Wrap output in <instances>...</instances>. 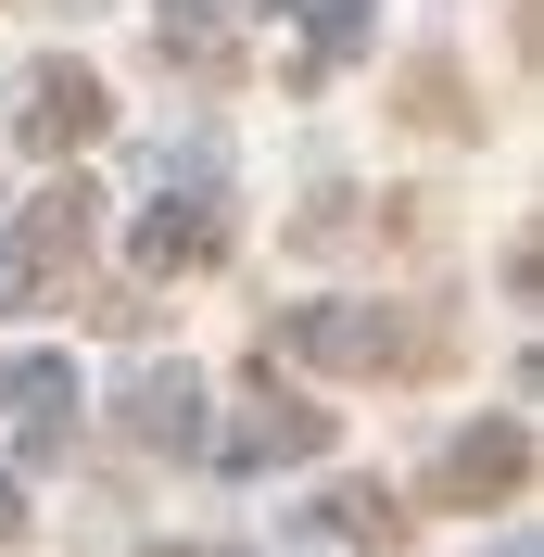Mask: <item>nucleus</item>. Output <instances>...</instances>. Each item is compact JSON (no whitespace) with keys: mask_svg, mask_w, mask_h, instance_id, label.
<instances>
[{"mask_svg":"<svg viewBox=\"0 0 544 557\" xmlns=\"http://www.w3.org/2000/svg\"><path fill=\"white\" fill-rule=\"evenodd\" d=\"M532 482V431H519V418H494V431H469V444L443 456V507H507V494Z\"/></svg>","mask_w":544,"mask_h":557,"instance_id":"2","label":"nucleus"},{"mask_svg":"<svg viewBox=\"0 0 544 557\" xmlns=\"http://www.w3.org/2000/svg\"><path fill=\"white\" fill-rule=\"evenodd\" d=\"M13 532H26V507H13V482H0V545H13Z\"/></svg>","mask_w":544,"mask_h":557,"instance_id":"10","label":"nucleus"},{"mask_svg":"<svg viewBox=\"0 0 544 557\" xmlns=\"http://www.w3.org/2000/svg\"><path fill=\"white\" fill-rule=\"evenodd\" d=\"M215 253H228V228H215L203 203H165L152 228H139V267L152 278H190V267H215Z\"/></svg>","mask_w":544,"mask_h":557,"instance_id":"5","label":"nucleus"},{"mask_svg":"<svg viewBox=\"0 0 544 557\" xmlns=\"http://www.w3.org/2000/svg\"><path fill=\"white\" fill-rule=\"evenodd\" d=\"M102 127H114L102 76H76V64H51V76H38V114H26V139H38V152H76V139H102Z\"/></svg>","mask_w":544,"mask_h":557,"instance_id":"4","label":"nucleus"},{"mask_svg":"<svg viewBox=\"0 0 544 557\" xmlns=\"http://www.w3.org/2000/svg\"><path fill=\"white\" fill-rule=\"evenodd\" d=\"M190 406H203L190 381H139V431H152V444H190Z\"/></svg>","mask_w":544,"mask_h":557,"instance_id":"8","label":"nucleus"},{"mask_svg":"<svg viewBox=\"0 0 544 557\" xmlns=\"http://www.w3.org/2000/svg\"><path fill=\"white\" fill-rule=\"evenodd\" d=\"M330 532H342V545H393V494H380V482H342L330 494Z\"/></svg>","mask_w":544,"mask_h":557,"instance_id":"7","label":"nucleus"},{"mask_svg":"<svg viewBox=\"0 0 544 557\" xmlns=\"http://www.w3.org/2000/svg\"><path fill=\"white\" fill-rule=\"evenodd\" d=\"M152 557H190V545H152Z\"/></svg>","mask_w":544,"mask_h":557,"instance_id":"11","label":"nucleus"},{"mask_svg":"<svg viewBox=\"0 0 544 557\" xmlns=\"http://www.w3.org/2000/svg\"><path fill=\"white\" fill-rule=\"evenodd\" d=\"M317 444H330V418H317V406H305V393H279V406H267V418H254V431H240V444H228V456H317Z\"/></svg>","mask_w":544,"mask_h":557,"instance_id":"6","label":"nucleus"},{"mask_svg":"<svg viewBox=\"0 0 544 557\" xmlns=\"http://www.w3.org/2000/svg\"><path fill=\"white\" fill-rule=\"evenodd\" d=\"M406 102H418V127H481V114L456 102V76H443V64H418V76H406Z\"/></svg>","mask_w":544,"mask_h":557,"instance_id":"9","label":"nucleus"},{"mask_svg":"<svg viewBox=\"0 0 544 557\" xmlns=\"http://www.w3.org/2000/svg\"><path fill=\"white\" fill-rule=\"evenodd\" d=\"M89 215H102V203L64 177V190H38L13 228H0V317H38V305H51V278L89 253Z\"/></svg>","mask_w":544,"mask_h":557,"instance_id":"1","label":"nucleus"},{"mask_svg":"<svg viewBox=\"0 0 544 557\" xmlns=\"http://www.w3.org/2000/svg\"><path fill=\"white\" fill-rule=\"evenodd\" d=\"M292 355H317V368H431L443 343H393L355 305H317V317H292Z\"/></svg>","mask_w":544,"mask_h":557,"instance_id":"3","label":"nucleus"}]
</instances>
